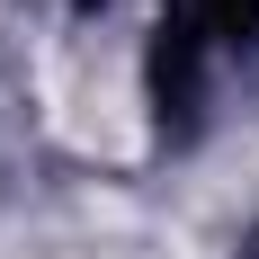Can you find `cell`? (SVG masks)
Masks as SVG:
<instances>
[{
	"mask_svg": "<svg viewBox=\"0 0 259 259\" xmlns=\"http://www.w3.org/2000/svg\"><path fill=\"white\" fill-rule=\"evenodd\" d=\"M54 125L72 134L80 152H134V80L116 45H90L54 72Z\"/></svg>",
	"mask_w": 259,
	"mask_h": 259,
	"instance_id": "cell-1",
	"label": "cell"
}]
</instances>
